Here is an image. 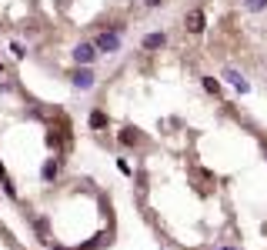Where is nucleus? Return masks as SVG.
<instances>
[{
	"instance_id": "obj_1",
	"label": "nucleus",
	"mask_w": 267,
	"mask_h": 250,
	"mask_svg": "<svg viewBox=\"0 0 267 250\" xmlns=\"http://www.w3.org/2000/svg\"><path fill=\"white\" fill-rule=\"evenodd\" d=\"M121 30H124V27H114V30L97 33V40H94L97 54H114V50H121Z\"/></svg>"
},
{
	"instance_id": "obj_2",
	"label": "nucleus",
	"mask_w": 267,
	"mask_h": 250,
	"mask_svg": "<svg viewBox=\"0 0 267 250\" xmlns=\"http://www.w3.org/2000/svg\"><path fill=\"white\" fill-rule=\"evenodd\" d=\"M74 60L84 64V67H90L94 60H97V47H94V44H77V47H74Z\"/></svg>"
},
{
	"instance_id": "obj_3",
	"label": "nucleus",
	"mask_w": 267,
	"mask_h": 250,
	"mask_svg": "<svg viewBox=\"0 0 267 250\" xmlns=\"http://www.w3.org/2000/svg\"><path fill=\"white\" fill-rule=\"evenodd\" d=\"M204 23H207L204 10H190V13H187V30H190V33H200V30H204Z\"/></svg>"
},
{
	"instance_id": "obj_4",
	"label": "nucleus",
	"mask_w": 267,
	"mask_h": 250,
	"mask_svg": "<svg viewBox=\"0 0 267 250\" xmlns=\"http://www.w3.org/2000/svg\"><path fill=\"white\" fill-rule=\"evenodd\" d=\"M74 87H77V90H90V87H94V74H90L87 67L74 74Z\"/></svg>"
},
{
	"instance_id": "obj_5",
	"label": "nucleus",
	"mask_w": 267,
	"mask_h": 250,
	"mask_svg": "<svg viewBox=\"0 0 267 250\" xmlns=\"http://www.w3.org/2000/svg\"><path fill=\"white\" fill-rule=\"evenodd\" d=\"M167 44V33H147L144 37V50H160Z\"/></svg>"
},
{
	"instance_id": "obj_6",
	"label": "nucleus",
	"mask_w": 267,
	"mask_h": 250,
	"mask_svg": "<svg viewBox=\"0 0 267 250\" xmlns=\"http://www.w3.org/2000/svg\"><path fill=\"white\" fill-rule=\"evenodd\" d=\"M224 77H227V80H231V84H234L237 90H241V94H247V90H251V84H247V80H244L241 74H237V70H224Z\"/></svg>"
},
{
	"instance_id": "obj_7",
	"label": "nucleus",
	"mask_w": 267,
	"mask_h": 250,
	"mask_svg": "<svg viewBox=\"0 0 267 250\" xmlns=\"http://www.w3.org/2000/svg\"><path fill=\"white\" fill-rule=\"evenodd\" d=\"M57 174H60V160H47L44 170H40V177H44L47 184H50V180H57Z\"/></svg>"
},
{
	"instance_id": "obj_8",
	"label": "nucleus",
	"mask_w": 267,
	"mask_h": 250,
	"mask_svg": "<svg viewBox=\"0 0 267 250\" xmlns=\"http://www.w3.org/2000/svg\"><path fill=\"white\" fill-rule=\"evenodd\" d=\"M87 124H90V130H104V127H107V114H104V110H94Z\"/></svg>"
},
{
	"instance_id": "obj_9",
	"label": "nucleus",
	"mask_w": 267,
	"mask_h": 250,
	"mask_svg": "<svg viewBox=\"0 0 267 250\" xmlns=\"http://www.w3.org/2000/svg\"><path fill=\"white\" fill-rule=\"evenodd\" d=\"M117 140H121L124 147H134V143L140 140V137H137V130H134V127H127V130H121V137H117Z\"/></svg>"
},
{
	"instance_id": "obj_10",
	"label": "nucleus",
	"mask_w": 267,
	"mask_h": 250,
	"mask_svg": "<svg viewBox=\"0 0 267 250\" xmlns=\"http://www.w3.org/2000/svg\"><path fill=\"white\" fill-rule=\"evenodd\" d=\"M0 184H3V190H7V194H17V187H13V180H10V177H7V170H3V163H0Z\"/></svg>"
},
{
	"instance_id": "obj_11",
	"label": "nucleus",
	"mask_w": 267,
	"mask_h": 250,
	"mask_svg": "<svg viewBox=\"0 0 267 250\" xmlns=\"http://www.w3.org/2000/svg\"><path fill=\"white\" fill-rule=\"evenodd\" d=\"M244 10L261 13V10H267V0H244Z\"/></svg>"
},
{
	"instance_id": "obj_12",
	"label": "nucleus",
	"mask_w": 267,
	"mask_h": 250,
	"mask_svg": "<svg viewBox=\"0 0 267 250\" xmlns=\"http://www.w3.org/2000/svg\"><path fill=\"white\" fill-rule=\"evenodd\" d=\"M33 230H37V237L44 240V244H50V240H47V220H44V217H37V220H33Z\"/></svg>"
},
{
	"instance_id": "obj_13",
	"label": "nucleus",
	"mask_w": 267,
	"mask_h": 250,
	"mask_svg": "<svg viewBox=\"0 0 267 250\" xmlns=\"http://www.w3.org/2000/svg\"><path fill=\"white\" fill-rule=\"evenodd\" d=\"M204 90H207V94H221V80H214V77H204Z\"/></svg>"
},
{
	"instance_id": "obj_14",
	"label": "nucleus",
	"mask_w": 267,
	"mask_h": 250,
	"mask_svg": "<svg viewBox=\"0 0 267 250\" xmlns=\"http://www.w3.org/2000/svg\"><path fill=\"white\" fill-rule=\"evenodd\" d=\"M117 170H121L124 177H131V174H134V170H131V163H127V160H117Z\"/></svg>"
},
{
	"instance_id": "obj_15",
	"label": "nucleus",
	"mask_w": 267,
	"mask_h": 250,
	"mask_svg": "<svg viewBox=\"0 0 267 250\" xmlns=\"http://www.w3.org/2000/svg\"><path fill=\"white\" fill-rule=\"evenodd\" d=\"M147 7H160V3H164V0H144Z\"/></svg>"
},
{
	"instance_id": "obj_16",
	"label": "nucleus",
	"mask_w": 267,
	"mask_h": 250,
	"mask_svg": "<svg viewBox=\"0 0 267 250\" xmlns=\"http://www.w3.org/2000/svg\"><path fill=\"white\" fill-rule=\"evenodd\" d=\"M221 250H234V247H221Z\"/></svg>"
},
{
	"instance_id": "obj_17",
	"label": "nucleus",
	"mask_w": 267,
	"mask_h": 250,
	"mask_svg": "<svg viewBox=\"0 0 267 250\" xmlns=\"http://www.w3.org/2000/svg\"><path fill=\"white\" fill-rule=\"evenodd\" d=\"M264 153H267V143H264Z\"/></svg>"
},
{
	"instance_id": "obj_18",
	"label": "nucleus",
	"mask_w": 267,
	"mask_h": 250,
	"mask_svg": "<svg viewBox=\"0 0 267 250\" xmlns=\"http://www.w3.org/2000/svg\"><path fill=\"white\" fill-rule=\"evenodd\" d=\"M0 70H3V67H0Z\"/></svg>"
}]
</instances>
